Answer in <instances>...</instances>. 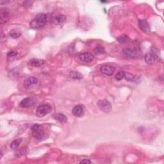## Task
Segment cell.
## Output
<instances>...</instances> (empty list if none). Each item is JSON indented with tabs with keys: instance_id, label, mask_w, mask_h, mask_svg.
<instances>
[{
	"instance_id": "1",
	"label": "cell",
	"mask_w": 164,
	"mask_h": 164,
	"mask_svg": "<svg viewBox=\"0 0 164 164\" xmlns=\"http://www.w3.org/2000/svg\"><path fill=\"white\" fill-rule=\"evenodd\" d=\"M32 135L35 138L37 141H43L47 139L48 137V133L46 129L43 127V126L40 125H34L31 128Z\"/></svg>"
},
{
	"instance_id": "2",
	"label": "cell",
	"mask_w": 164,
	"mask_h": 164,
	"mask_svg": "<svg viewBox=\"0 0 164 164\" xmlns=\"http://www.w3.org/2000/svg\"><path fill=\"white\" fill-rule=\"evenodd\" d=\"M48 15L44 14L37 15L34 19L30 23V26L32 28H40L43 27L48 22Z\"/></svg>"
},
{
	"instance_id": "3",
	"label": "cell",
	"mask_w": 164,
	"mask_h": 164,
	"mask_svg": "<svg viewBox=\"0 0 164 164\" xmlns=\"http://www.w3.org/2000/svg\"><path fill=\"white\" fill-rule=\"evenodd\" d=\"M52 110V107L50 104H42V105L39 106L38 108H37L36 113L39 117H44L50 114Z\"/></svg>"
},
{
	"instance_id": "4",
	"label": "cell",
	"mask_w": 164,
	"mask_h": 164,
	"mask_svg": "<svg viewBox=\"0 0 164 164\" xmlns=\"http://www.w3.org/2000/svg\"><path fill=\"white\" fill-rule=\"evenodd\" d=\"M98 106L102 112L106 113V114L110 112L112 110V104L107 100L99 101L98 103Z\"/></svg>"
},
{
	"instance_id": "5",
	"label": "cell",
	"mask_w": 164,
	"mask_h": 164,
	"mask_svg": "<svg viewBox=\"0 0 164 164\" xmlns=\"http://www.w3.org/2000/svg\"><path fill=\"white\" fill-rule=\"evenodd\" d=\"M123 54L129 58H137L140 55L139 51L136 49H131V48H125L122 50Z\"/></svg>"
},
{
	"instance_id": "6",
	"label": "cell",
	"mask_w": 164,
	"mask_h": 164,
	"mask_svg": "<svg viewBox=\"0 0 164 164\" xmlns=\"http://www.w3.org/2000/svg\"><path fill=\"white\" fill-rule=\"evenodd\" d=\"M36 99L34 98H25L21 101L19 105L22 108H28L35 105L36 104Z\"/></svg>"
},
{
	"instance_id": "7",
	"label": "cell",
	"mask_w": 164,
	"mask_h": 164,
	"mask_svg": "<svg viewBox=\"0 0 164 164\" xmlns=\"http://www.w3.org/2000/svg\"><path fill=\"white\" fill-rule=\"evenodd\" d=\"M115 70L116 69L114 66L110 65H104L100 68V71L102 73L107 76H112L115 73Z\"/></svg>"
},
{
	"instance_id": "8",
	"label": "cell",
	"mask_w": 164,
	"mask_h": 164,
	"mask_svg": "<svg viewBox=\"0 0 164 164\" xmlns=\"http://www.w3.org/2000/svg\"><path fill=\"white\" fill-rule=\"evenodd\" d=\"M79 58L80 60L83 62H91L93 61L94 56L91 53H84L79 55Z\"/></svg>"
},
{
	"instance_id": "9",
	"label": "cell",
	"mask_w": 164,
	"mask_h": 164,
	"mask_svg": "<svg viewBox=\"0 0 164 164\" xmlns=\"http://www.w3.org/2000/svg\"><path fill=\"white\" fill-rule=\"evenodd\" d=\"M38 83V79L35 77L31 76L29 77L28 78L26 79L25 82H24V85H25V88H29L31 87L32 86H33L35 85H37Z\"/></svg>"
},
{
	"instance_id": "10",
	"label": "cell",
	"mask_w": 164,
	"mask_h": 164,
	"mask_svg": "<svg viewBox=\"0 0 164 164\" xmlns=\"http://www.w3.org/2000/svg\"><path fill=\"white\" fill-rule=\"evenodd\" d=\"M72 114L76 117H80L84 114V108L82 105L75 106L72 109Z\"/></svg>"
},
{
	"instance_id": "11",
	"label": "cell",
	"mask_w": 164,
	"mask_h": 164,
	"mask_svg": "<svg viewBox=\"0 0 164 164\" xmlns=\"http://www.w3.org/2000/svg\"><path fill=\"white\" fill-rule=\"evenodd\" d=\"M9 18V12L6 9H1L0 13V23L4 24L7 23Z\"/></svg>"
},
{
	"instance_id": "12",
	"label": "cell",
	"mask_w": 164,
	"mask_h": 164,
	"mask_svg": "<svg viewBox=\"0 0 164 164\" xmlns=\"http://www.w3.org/2000/svg\"><path fill=\"white\" fill-rule=\"evenodd\" d=\"M139 26L140 28H141L144 32H146V33L149 32L151 30L149 23H147L146 20H139Z\"/></svg>"
},
{
	"instance_id": "13",
	"label": "cell",
	"mask_w": 164,
	"mask_h": 164,
	"mask_svg": "<svg viewBox=\"0 0 164 164\" xmlns=\"http://www.w3.org/2000/svg\"><path fill=\"white\" fill-rule=\"evenodd\" d=\"M145 62L147 64H153L155 63V62L156 60V56L153 54L152 53H147V54L145 55Z\"/></svg>"
},
{
	"instance_id": "14",
	"label": "cell",
	"mask_w": 164,
	"mask_h": 164,
	"mask_svg": "<svg viewBox=\"0 0 164 164\" xmlns=\"http://www.w3.org/2000/svg\"><path fill=\"white\" fill-rule=\"evenodd\" d=\"M44 64V61L41 60V59H37V58H33L29 60V64L32 66L34 67H41L43 64Z\"/></svg>"
},
{
	"instance_id": "15",
	"label": "cell",
	"mask_w": 164,
	"mask_h": 164,
	"mask_svg": "<svg viewBox=\"0 0 164 164\" xmlns=\"http://www.w3.org/2000/svg\"><path fill=\"white\" fill-rule=\"evenodd\" d=\"M53 118L56 120H58V122L61 123H65L67 122V117L64 114H55L53 115Z\"/></svg>"
},
{
	"instance_id": "16",
	"label": "cell",
	"mask_w": 164,
	"mask_h": 164,
	"mask_svg": "<svg viewBox=\"0 0 164 164\" xmlns=\"http://www.w3.org/2000/svg\"><path fill=\"white\" fill-rule=\"evenodd\" d=\"M66 19V17L65 15L60 14L55 17V18L53 19V22H54L56 25H60V24H62L64 22H65Z\"/></svg>"
},
{
	"instance_id": "17",
	"label": "cell",
	"mask_w": 164,
	"mask_h": 164,
	"mask_svg": "<svg viewBox=\"0 0 164 164\" xmlns=\"http://www.w3.org/2000/svg\"><path fill=\"white\" fill-rule=\"evenodd\" d=\"M21 142H22V139H18L15 140V141H13L11 144H10V147H11L12 149H17L18 147L19 146L20 144L21 143Z\"/></svg>"
},
{
	"instance_id": "18",
	"label": "cell",
	"mask_w": 164,
	"mask_h": 164,
	"mask_svg": "<svg viewBox=\"0 0 164 164\" xmlns=\"http://www.w3.org/2000/svg\"><path fill=\"white\" fill-rule=\"evenodd\" d=\"M28 153V150L27 148H23L21 150L18 151L15 153V155L17 156V157H21L24 155H27Z\"/></svg>"
},
{
	"instance_id": "19",
	"label": "cell",
	"mask_w": 164,
	"mask_h": 164,
	"mask_svg": "<svg viewBox=\"0 0 164 164\" xmlns=\"http://www.w3.org/2000/svg\"><path fill=\"white\" fill-rule=\"evenodd\" d=\"M71 77L73 79H82L83 75L79 72H72L71 73Z\"/></svg>"
},
{
	"instance_id": "20",
	"label": "cell",
	"mask_w": 164,
	"mask_h": 164,
	"mask_svg": "<svg viewBox=\"0 0 164 164\" xmlns=\"http://www.w3.org/2000/svg\"><path fill=\"white\" fill-rule=\"evenodd\" d=\"M117 41L120 43H126L128 42L129 38L125 35H123L120 36L119 38H117Z\"/></svg>"
},
{
	"instance_id": "21",
	"label": "cell",
	"mask_w": 164,
	"mask_h": 164,
	"mask_svg": "<svg viewBox=\"0 0 164 164\" xmlns=\"http://www.w3.org/2000/svg\"><path fill=\"white\" fill-rule=\"evenodd\" d=\"M125 72L124 71H120L116 74L115 78H116V80H118V81H120V80H122L124 78H125Z\"/></svg>"
},
{
	"instance_id": "22",
	"label": "cell",
	"mask_w": 164,
	"mask_h": 164,
	"mask_svg": "<svg viewBox=\"0 0 164 164\" xmlns=\"http://www.w3.org/2000/svg\"><path fill=\"white\" fill-rule=\"evenodd\" d=\"M94 52L97 55L103 54V53H104V50L103 48H102L101 46H98L96 47V49L94 50Z\"/></svg>"
},
{
	"instance_id": "23",
	"label": "cell",
	"mask_w": 164,
	"mask_h": 164,
	"mask_svg": "<svg viewBox=\"0 0 164 164\" xmlns=\"http://www.w3.org/2000/svg\"><path fill=\"white\" fill-rule=\"evenodd\" d=\"M17 55V53L14 52V51H10L7 53V56L9 58H14Z\"/></svg>"
},
{
	"instance_id": "24",
	"label": "cell",
	"mask_w": 164,
	"mask_h": 164,
	"mask_svg": "<svg viewBox=\"0 0 164 164\" xmlns=\"http://www.w3.org/2000/svg\"><path fill=\"white\" fill-rule=\"evenodd\" d=\"M125 78L126 80H128V81H132L134 78L133 75L130 73H125Z\"/></svg>"
},
{
	"instance_id": "25",
	"label": "cell",
	"mask_w": 164,
	"mask_h": 164,
	"mask_svg": "<svg viewBox=\"0 0 164 164\" xmlns=\"http://www.w3.org/2000/svg\"><path fill=\"white\" fill-rule=\"evenodd\" d=\"M10 35L12 37V38H18L21 35V34L19 33H17V32H12L11 34H10Z\"/></svg>"
},
{
	"instance_id": "26",
	"label": "cell",
	"mask_w": 164,
	"mask_h": 164,
	"mask_svg": "<svg viewBox=\"0 0 164 164\" xmlns=\"http://www.w3.org/2000/svg\"><path fill=\"white\" fill-rule=\"evenodd\" d=\"M91 163L90 161L89 160H87V159L83 160L80 162V163H85V164H88V163Z\"/></svg>"
}]
</instances>
